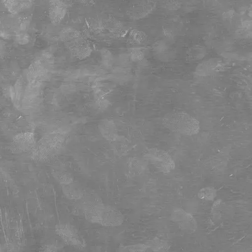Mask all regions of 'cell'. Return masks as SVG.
<instances>
[{
    "instance_id": "1",
    "label": "cell",
    "mask_w": 252,
    "mask_h": 252,
    "mask_svg": "<svg viewBox=\"0 0 252 252\" xmlns=\"http://www.w3.org/2000/svg\"><path fill=\"white\" fill-rule=\"evenodd\" d=\"M5 6L11 12L17 13L23 9L24 0H3Z\"/></svg>"
},
{
    "instance_id": "2",
    "label": "cell",
    "mask_w": 252,
    "mask_h": 252,
    "mask_svg": "<svg viewBox=\"0 0 252 252\" xmlns=\"http://www.w3.org/2000/svg\"><path fill=\"white\" fill-rule=\"evenodd\" d=\"M202 191L200 192L199 197L200 198L212 200L215 196L216 192L213 189L206 188L203 189Z\"/></svg>"
}]
</instances>
